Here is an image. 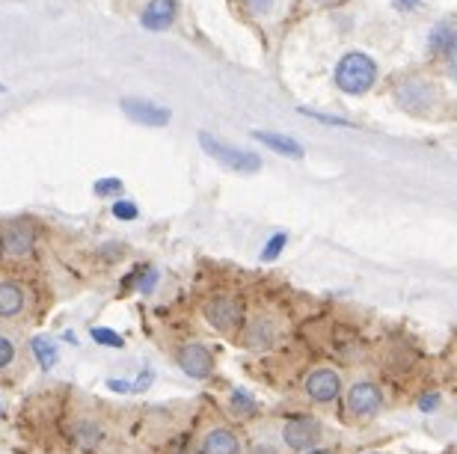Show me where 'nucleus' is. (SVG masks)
Listing matches in <instances>:
<instances>
[{"label": "nucleus", "mask_w": 457, "mask_h": 454, "mask_svg": "<svg viewBox=\"0 0 457 454\" xmlns=\"http://www.w3.org/2000/svg\"><path fill=\"white\" fill-rule=\"evenodd\" d=\"M0 89H4V87H0Z\"/></svg>", "instance_id": "nucleus-32"}, {"label": "nucleus", "mask_w": 457, "mask_h": 454, "mask_svg": "<svg viewBox=\"0 0 457 454\" xmlns=\"http://www.w3.org/2000/svg\"><path fill=\"white\" fill-rule=\"evenodd\" d=\"M176 366L181 368V375H187L190 380H212L217 371L214 353L205 348L203 342H181L176 348Z\"/></svg>", "instance_id": "nucleus-6"}, {"label": "nucleus", "mask_w": 457, "mask_h": 454, "mask_svg": "<svg viewBox=\"0 0 457 454\" xmlns=\"http://www.w3.org/2000/svg\"><path fill=\"white\" fill-rule=\"evenodd\" d=\"M392 6H395L398 12H413V9L422 6V0H392Z\"/></svg>", "instance_id": "nucleus-27"}, {"label": "nucleus", "mask_w": 457, "mask_h": 454, "mask_svg": "<svg viewBox=\"0 0 457 454\" xmlns=\"http://www.w3.org/2000/svg\"><path fill=\"white\" fill-rule=\"evenodd\" d=\"M137 214H140V211H137V205L131 202V199H119V202H113V217H116V220H134Z\"/></svg>", "instance_id": "nucleus-22"}, {"label": "nucleus", "mask_w": 457, "mask_h": 454, "mask_svg": "<svg viewBox=\"0 0 457 454\" xmlns=\"http://www.w3.org/2000/svg\"><path fill=\"white\" fill-rule=\"evenodd\" d=\"M374 80H378V66H374V60L369 54L351 51V54H345L339 60V66H336V87L347 95L369 93L374 87Z\"/></svg>", "instance_id": "nucleus-2"}, {"label": "nucleus", "mask_w": 457, "mask_h": 454, "mask_svg": "<svg viewBox=\"0 0 457 454\" xmlns=\"http://www.w3.org/2000/svg\"><path fill=\"white\" fill-rule=\"evenodd\" d=\"M93 339L98 342V344H107V348H122V335H116V333H111V330H102V326H93Z\"/></svg>", "instance_id": "nucleus-21"}, {"label": "nucleus", "mask_w": 457, "mask_h": 454, "mask_svg": "<svg viewBox=\"0 0 457 454\" xmlns=\"http://www.w3.org/2000/svg\"><path fill=\"white\" fill-rule=\"evenodd\" d=\"M315 4H339V0H315Z\"/></svg>", "instance_id": "nucleus-29"}, {"label": "nucleus", "mask_w": 457, "mask_h": 454, "mask_svg": "<svg viewBox=\"0 0 457 454\" xmlns=\"http://www.w3.org/2000/svg\"><path fill=\"white\" fill-rule=\"evenodd\" d=\"M434 87L425 84L419 78H410V80H401L395 87V102L404 107L407 113H428L434 107Z\"/></svg>", "instance_id": "nucleus-10"}, {"label": "nucleus", "mask_w": 457, "mask_h": 454, "mask_svg": "<svg viewBox=\"0 0 457 454\" xmlns=\"http://www.w3.org/2000/svg\"><path fill=\"white\" fill-rule=\"evenodd\" d=\"M30 351H33V357L39 359V366L48 371L57 366V344H54L51 339H45V335H36V339L30 342Z\"/></svg>", "instance_id": "nucleus-19"}, {"label": "nucleus", "mask_w": 457, "mask_h": 454, "mask_svg": "<svg viewBox=\"0 0 457 454\" xmlns=\"http://www.w3.org/2000/svg\"><path fill=\"white\" fill-rule=\"evenodd\" d=\"M428 45H431L434 54H445V57L452 60V54H454V27H452L449 18L440 21L431 33H428Z\"/></svg>", "instance_id": "nucleus-18"}, {"label": "nucleus", "mask_w": 457, "mask_h": 454, "mask_svg": "<svg viewBox=\"0 0 457 454\" xmlns=\"http://www.w3.org/2000/svg\"><path fill=\"white\" fill-rule=\"evenodd\" d=\"M119 190H122V181H119V178H102V181L96 185V194H98V196L119 194Z\"/></svg>", "instance_id": "nucleus-24"}, {"label": "nucleus", "mask_w": 457, "mask_h": 454, "mask_svg": "<svg viewBox=\"0 0 457 454\" xmlns=\"http://www.w3.org/2000/svg\"><path fill=\"white\" fill-rule=\"evenodd\" d=\"M176 12H179L176 0H149V6L140 15V24L145 30H167L176 21Z\"/></svg>", "instance_id": "nucleus-14"}, {"label": "nucleus", "mask_w": 457, "mask_h": 454, "mask_svg": "<svg viewBox=\"0 0 457 454\" xmlns=\"http://www.w3.org/2000/svg\"><path fill=\"white\" fill-rule=\"evenodd\" d=\"M33 252H36L33 226L24 220L6 223L4 232H0V256L6 261H27V259H33Z\"/></svg>", "instance_id": "nucleus-8"}, {"label": "nucleus", "mask_w": 457, "mask_h": 454, "mask_svg": "<svg viewBox=\"0 0 457 454\" xmlns=\"http://www.w3.org/2000/svg\"><path fill=\"white\" fill-rule=\"evenodd\" d=\"M306 454H333V451H327V449H312V451H306Z\"/></svg>", "instance_id": "nucleus-28"}, {"label": "nucleus", "mask_w": 457, "mask_h": 454, "mask_svg": "<svg viewBox=\"0 0 457 454\" xmlns=\"http://www.w3.org/2000/svg\"><path fill=\"white\" fill-rule=\"evenodd\" d=\"M324 440V422L315 419V416H288L279 425V442L282 449L291 454H306L321 446Z\"/></svg>", "instance_id": "nucleus-4"}, {"label": "nucleus", "mask_w": 457, "mask_h": 454, "mask_svg": "<svg viewBox=\"0 0 457 454\" xmlns=\"http://www.w3.org/2000/svg\"><path fill=\"white\" fill-rule=\"evenodd\" d=\"M21 359V342L12 330L0 326V375H9Z\"/></svg>", "instance_id": "nucleus-16"}, {"label": "nucleus", "mask_w": 457, "mask_h": 454, "mask_svg": "<svg viewBox=\"0 0 457 454\" xmlns=\"http://www.w3.org/2000/svg\"><path fill=\"white\" fill-rule=\"evenodd\" d=\"M203 318H205V324L212 326L214 333L235 335L244 326L246 309H244V301L237 294L220 292V294H212L203 303Z\"/></svg>", "instance_id": "nucleus-3"}, {"label": "nucleus", "mask_w": 457, "mask_h": 454, "mask_svg": "<svg viewBox=\"0 0 457 454\" xmlns=\"http://www.w3.org/2000/svg\"><path fill=\"white\" fill-rule=\"evenodd\" d=\"M0 413H4V404H0Z\"/></svg>", "instance_id": "nucleus-30"}, {"label": "nucleus", "mask_w": 457, "mask_h": 454, "mask_svg": "<svg viewBox=\"0 0 457 454\" xmlns=\"http://www.w3.org/2000/svg\"><path fill=\"white\" fill-rule=\"evenodd\" d=\"M369 454H378V451H369Z\"/></svg>", "instance_id": "nucleus-31"}, {"label": "nucleus", "mask_w": 457, "mask_h": 454, "mask_svg": "<svg viewBox=\"0 0 457 454\" xmlns=\"http://www.w3.org/2000/svg\"><path fill=\"white\" fill-rule=\"evenodd\" d=\"M246 4H250L253 12H259V15H268L273 9V0H246Z\"/></svg>", "instance_id": "nucleus-26"}, {"label": "nucleus", "mask_w": 457, "mask_h": 454, "mask_svg": "<svg viewBox=\"0 0 457 454\" xmlns=\"http://www.w3.org/2000/svg\"><path fill=\"white\" fill-rule=\"evenodd\" d=\"M253 137L264 143L268 149H273L277 154H286V158H303V146L295 140V137H286V134H277V131H253Z\"/></svg>", "instance_id": "nucleus-15"}, {"label": "nucleus", "mask_w": 457, "mask_h": 454, "mask_svg": "<svg viewBox=\"0 0 457 454\" xmlns=\"http://www.w3.org/2000/svg\"><path fill=\"white\" fill-rule=\"evenodd\" d=\"M282 339V318L273 309H259L250 318H244L241 326V344L253 353L273 351Z\"/></svg>", "instance_id": "nucleus-1"}, {"label": "nucleus", "mask_w": 457, "mask_h": 454, "mask_svg": "<svg viewBox=\"0 0 457 454\" xmlns=\"http://www.w3.org/2000/svg\"><path fill=\"white\" fill-rule=\"evenodd\" d=\"M122 111L131 116V120H137V122L152 125V128H158V125L170 122V111H167V107L143 102V98H122Z\"/></svg>", "instance_id": "nucleus-13"}, {"label": "nucleus", "mask_w": 457, "mask_h": 454, "mask_svg": "<svg viewBox=\"0 0 457 454\" xmlns=\"http://www.w3.org/2000/svg\"><path fill=\"white\" fill-rule=\"evenodd\" d=\"M383 410V389L369 377H356L345 392V413L353 422H371Z\"/></svg>", "instance_id": "nucleus-5"}, {"label": "nucleus", "mask_w": 457, "mask_h": 454, "mask_svg": "<svg viewBox=\"0 0 457 454\" xmlns=\"http://www.w3.org/2000/svg\"><path fill=\"white\" fill-rule=\"evenodd\" d=\"M241 454H279V449L277 446H270V442H264V440H255V442H250Z\"/></svg>", "instance_id": "nucleus-25"}, {"label": "nucleus", "mask_w": 457, "mask_h": 454, "mask_svg": "<svg viewBox=\"0 0 457 454\" xmlns=\"http://www.w3.org/2000/svg\"><path fill=\"white\" fill-rule=\"evenodd\" d=\"M286 241H288V238H286L282 232H279V235H273V241L262 250V259H264V261H273V259H277L279 252H282V247H286Z\"/></svg>", "instance_id": "nucleus-23"}, {"label": "nucleus", "mask_w": 457, "mask_h": 454, "mask_svg": "<svg viewBox=\"0 0 457 454\" xmlns=\"http://www.w3.org/2000/svg\"><path fill=\"white\" fill-rule=\"evenodd\" d=\"M30 309V294L18 279H0V321H18Z\"/></svg>", "instance_id": "nucleus-11"}, {"label": "nucleus", "mask_w": 457, "mask_h": 454, "mask_svg": "<svg viewBox=\"0 0 457 454\" xmlns=\"http://www.w3.org/2000/svg\"><path fill=\"white\" fill-rule=\"evenodd\" d=\"M71 437H75V446L78 449H98L104 440V428L98 425L96 419H78L75 422V431H71Z\"/></svg>", "instance_id": "nucleus-17"}, {"label": "nucleus", "mask_w": 457, "mask_h": 454, "mask_svg": "<svg viewBox=\"0 0 457 454\" xmlns=\"http://www.w3.org/2000/svg\"><path fill=\"white\" fill-rule=\"evenodd\" d=\"M199 451L203 454H241L244 446H241V437L226 428V425H214V428H208L203 433V440H199Z\"/></svg>", "instance_id": "nucleus-12"}, {"label": "nucleus", "mask_w": 457, "mask_h": 454, "mask_svg": "<svg viewBox=\"0 0 457 454\" xmlns=\"http://www.w3.org/2000/svg\"><path fill=\"white\" fill-rule=\"evenodd\" d=\"M199 143H203V149H205L208 154H212V158H217L220 163H226V167H232L235 172H255V169L262 167V158H259L255 152H244V149L228 146V143L214 140L208 131L199 134Z\"/></svg>", "instance_id": "nucleus-9"}, {"label": "nucleus", "mask_w": 457, "mask_h": 454, "mask_svg": "<svg viewBox=\"0 0 457 454\" xmlns=\"http://www.w3.org/2000/svg\"><path fill=\"white\" fill-rule=\"evenodd\" d=\"M303 395L318 407H330L342 398V375L330 366H318L303 380Z\"/></svg>", "instance_id": "nucleus-7"}, {"label": "nucleus", "mask_w": 457, "mask_h": 454, "mask_svg": "<svg viewBox=\"0 0 457 454\" xmlns=\"http://www.w3.org/2000/svg\"><path fill=\"white\" fill-rule=\"evenodd\" d=\"M228 401H232V407H235V413H237V416H253L255 410H259V407H255V401H253V395H250V392H244V389H235Z\"/></svg>", "instance_id": "nucleus-20"}]
</instances>
